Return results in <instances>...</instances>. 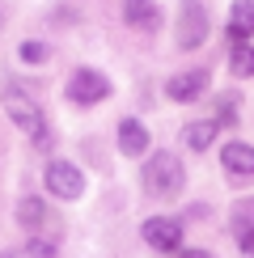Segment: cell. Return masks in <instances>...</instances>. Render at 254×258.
Returning <instances> with one entry per match:
<instances>
[{
	"label": "cell",
	"instance_id": "obj_1",
	"mask_svg": "<svg viewBox=\"0 0 254 258\" xmlns=\"http://www.w3.org/2000/svg\"><path fill=\"white\" fill-rule=\"evenodd\" d=\"M0 106H5V114H9V119H13L30 140H34L38 148H51V132H47V123H42V110H38V102L30 98L26 89H17V85H5V93H0Z\"/></svg>",
	"mask_w": 254,
	"mask_h": 258
},
{
	"label": "cell",
	"instance_id": "obj_2",
	"mask_svg": "<svg viewBox=\"0 0 254 258\" xmlns=\"http://www.w3.org/2000/svg\"><path fill=\"white\" fill-rule=\"evenodd\" d=\"M182 161H178L174 153H153L144 161V174H140V182H144V190L153 199H169V195H178L182 190Z\"/></svg>",
	"mask_w": 254,
	"mask_h": 258
},
{
	"label": "cell",
	"instance_id": "obj_3",
	"mask_svg": "<svg viewBox=\"0 0 254 258\" xmlns=\"http://www.w3.org/2000/svg\"><path fill=\"white\" fill-rule=\"evenodd\" d=\"M174 38L182 51H195L208 42V9L199 0H182L178 5V26H174Z\"/></svg>",
	"mask_w": 254,
	"mask_h": 258
},
{
	"label": "cell",
	"instance_id": "obj_4",
	"mask_svg": "<svg viewBox=\"0 0 254 258\" xmlns=\"http://www.w3.org/2000/svg\"><path fill=\"white\" fill-rule=\"evenodd\" d=\"M64 93H68V102H77V106H93V102H102L106 93H110V81H106L98 68H77Z\"/></svg>",
	"mask_w": 254,
	"mask_h": 258
},
{
	"label": "cell",
	"instance_id": "obj_5",
	"mask_svg": "<svg viewBox=\"0 0 254 258\" xmlns=\"http://www.w3.org/2000/svg\"><path fill=\"white\" fill-rule=\"evenodd\" d=\"M47 190L55 199H81L85 195V174L72 161H51L47 165Z\"/></svg>",
	"mask_w": 254,
	"mask_h": 258
},
{
	"label": "cell",
	"instance_id": "obj_6",
	"mask_svg": "<svg viewBox=\"0 0 254 258\" xmlns=\"http://www.w3.org/2000/svg\"><path fill=\"white\" fill-rule=\"evenodd\" d=\"M144 241L153 245V250H161V254H174L178 245H182V224L178 220H169V216H153V220H144Z\"/></svg>",
	"mask_w": 254,
	"mask_h": 258
},
{
	"label": "cell",
	"instance_id": "obj_7",
	"mask_svg": "<svg viewBox=\"0 0 254 258\" xmlns=\"http://www.w3.org/2000/svg\"><path fill=\"white\" fill-rule=\"evenodd\" d=\"M123 21L136 26V30H144V34H153L161 26V5L157 0H123Z\"/></svg>",
	"mask_w": 254,
	"mask_h": 258
},
{
	"label": "cell",
	"instance_id": "obj_8",
	"mask_svg": "<svg viewBox=\"0 0 254 258\" xmlns=\"http://www.w3.org/2000/svg\"><path fill=\"white\" fill-rule=\"evenodd\" d=\"M208 89V72H178V77H169L165 81V98H174V102H195L199 93Z\"/></svg>",
	"mask_w": 254,
	"mask_h": 258
},
{
	"label": "cell",
	"instance_id": "obj_9",
	"mask_svg": "<svg viewBox=\"0 0 254 258\" xmlns=\"http://www.w3.org/2000/svg\"><path fill=\"white\" fill-rule=\"evenodd\" d=\"M220 165H225L229 174H237V178L254 174V144H246V140L225 144V148H220Z\"/></svg>",
	"mask_w": 254,
	"mask_h": 258
},
{
	"label": "cell",
	"instance_id": "obj_10",
	"mask_svg": "<svg viewBox=\"0 0 254 258\" xmlns=\"http://www.w3.org/2000/svg\"><path fill=\"white\" fill-rule=\"evenodd\" d=\"M229 38L233 42H250L254 38V5L250 0H233V9H229Z\"/></svg>",
	"mask_w": 254,
	"mask_h": 258
},
{
	"label": "cell",
	"instance_id": "obj_11",
	"mask_svg": "<svg viewBox=\"0 0 254 258\" xmlns=\"http://www.w3.org/2000/svg\"><path fill=\"white\" fill-rule=\"evenodd\" d=\"M119 148L127 157H144V148H148V127L140 119H123L119 123Z\"/></svg>",
	"mask_w": 254,
	"mask_h": 258
},
{
	"label": "cell",
	"instance_id": "obj_12",
	"mask_svg": "<svg viewBox=\"0 0 254 258\" xmlns=\"http://www.w3.org/2000/svg\"><path fill=\"white\" fill-rule=\"evenodd\" d=\"M216 132H220V123H216V119H204V123H190L186 132H182V140L195 148V153H208L212 140H216Z\"/></svg>",
	"mask_w": 254,
	"mask_h": 258
},
{
	"label": "cell",
	"instance_id": "obj_13",
	"mask_svg": "<svg viewBox=\"0 0 254 258\" xmlns=\"http://www.w3.org/2000/svg\"><path fill=\"white\" fill-rule=\"evenodd\" d=\"M229 68H233V77H254V47L250 42H233Z\"/></svg>",
	"mask_w": 254,
	"mask_h": 258
},
{
	"label": "cell",
	"instance_id": "obj_14",
	"mask_svg": "<svg viewBox=\"0 0 254 258\" xmlns=\"http://www.w3.org/2000/svg\"><path fill=\"white\" fill-rule=\"evenodd\" d=\"M17 220L26 224V229H38V224L47 220V203H42V199H34V195H30V199H21V203H17Z\"/></svg>",
	"mask_w": 254,
	"mask_h": 258
},
{
	"label": "cell",
	"instance_id": "obj_15",
	"mask_svg": "<svg viewBox=\"0 0 254 258\" xmlns=\"http://www.w3.org/2000/svg\"><path fill=\"white\" fill-rule=\"evenodd\" d=\"M229 224H233V233H250L254 229V199H237L233 203V216H229Z\"/></svg>",
	"mask_w": 254,
	"mask_h": 258
},
{
	"label": "cell",
	"instance_id": "obj_16",
	"mask_svg": "<svg viewBox=\"0 0 254 258\" xmlns=\"http://www.w3.org/2000/svg\"><path fill=\"white\" fill-rule=\"evenodd\" d=\"M0 258H51V245H47V241H26V245H13V250H5Z\"/></svg>",
	"mask_w": 254,
	"mask_h": 258
},
{
	"label": "cell",
	"instance_id": "obj_17",
	"mask_svg": "<svg viewBox=\"0 0 254 258\" xmlns=\"http://www.w3.org/2000/svg\"><path fill=\"white\" fill-rule=\"evenodd\" d=\"M21 59H26V63H42V59H47V42L26 38V42H21Z\"/></svg>",
	"mask_w": 254,
	"mask_h": 258
},
{
	"label": "cell",
	"instance_id": "obj_18",
	"mask_svg": "<svg viewBox=\"0 0 254 258\" xmlns=\"http://www.w3.org/2000/svg\"><path fill=\"white\" fill-rule=\"evenodd\" d=\"M237 250H241V258H254V229L237 237Z\"/></svg>",
	"mask_w": 254,
	"mask_h": 258
},
{
	"label": "cell",
	"instance_id": "obj_19",
	"mask_svg": "<svg viewBox=\"0 0 254 258\" xmlns=\"http://www.w3.org/2000/svg\"><path fill=\"white\" fill-rule=\"evenodd\" d=\"M178 258H212V254H208V250H182Z\"/></svg>",
	"mask_w": 254,
	"mask_h": 258
}]
</instances>
